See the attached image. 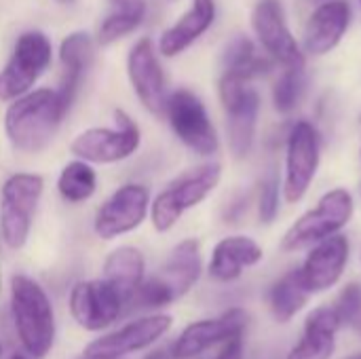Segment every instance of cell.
<instances>
[{"instance_id":"obj_4","label":"cell","mask_w":361,"mask_h":359,"mask_svg":"<svg viewBox=\"0 0 361 359\" xmlns=\"http://www.w3.org/2000/svg\"><path fill=\"white\" fill-rule=\"evenodd\" d=\"M220 176L222 167L218 163H207L173 180L152 201V226L159 233H167L169 229H173L184 212L197 207L214 193Z\"/></svg>"},{"instance_id":"obj_17","label":"cell","mask_w":361,"mask_h":359,"mask_svg":"<svg viewBox=\"0 0 361 359\" xmlns=\"http://www.w3.org/2000/svg\"><path fill=\"white\" fill-rule=\"evenodd\" d=\"M349 254H351L349 239L338 233L315 243L305 264L300 267V275H302L307 290L315 294V292H326L334 288L347 269Z\"/></svg>"},{"instance_id":"obj_37","label":"cell","mask_w":361,"mask_h":359,"mask_svg":"<svg viewBox=\"0 0 361 359\" xmlns=\"http://www.w3.org/2000/svg\"><path fill=\"white\" fill-rule=\"evenodd\" d=\"M0 358H2V343H0Z\"/></svg>"},{"instance_id":"obj_40","label":"cell","mask_w":361,"mask_h":359,"mask_svg":"<svg viewBox=\"0 0 361 359\" xmlns=\"http://www.w3.org/2000/svg\"><path fill=\"white\" fill-rule=\"evenodd\" d=\"M0 290H2V284H0Z\"/></svg>"},{"instance_id":"obj_9","label":"cell","mask_w":361,"mask_h":359,"mask_svg":"<svg viewBox=\"0 0 361 359\" xmlns=\"http://www.w3.org/2000/svg\"><path fill=\"white\" fill-rule=\"evenodd\" d=\"M322 159L319 133L309 121H298L288 135L283 195L288 203H298L309 193Z\"/></svg>"},{"instance_id":"obj_26","label":"cell","mask_w":361,"mask_h":359,"mask_svg":"<svg viewBox=\"0 0 361 359\" xmlns=\"http://www.w3.org/2000/svg\"><path fill=\"white\" fill-rule=\"evenodd\" d=\"M222 63H224V72H231L243 80L258 78L267 74L273 66L271 59L256 55V47L247 36H237L226 44Z\"/></svg>"},{"instance_id":"obj_10","label":"cell","mask_w":361,"mask_h":359,"mask_svg":"<svg viewBox=\"0 0 361 359\" xmlns=\"http://www.w3.org/2000/svg\"><path fill=\"white\" fill-rule=\"evenodd\" d=\"M165 112L169 118L171 129L186 144L201 157H212L218 152V133L209 121L205 104L188 89H178L167 97Z\"/></svg>"},{"instance_id":"obj_25","label":"cell","mask_w":361,"mask_h":359,"mask_svg":"<svg viewBox=\"0 0 361 359\" xmlns=\"http://www.w3.org/2000/svg\"><path fill=\"white\" fill-rule=\"evenodd\" d=\"M309 296L311 292L307 290L302 281L300 269L286 273L269 292V305H271V313L275 322L288 324L290 320H294V315L305 309Z\"/></svg>"},{"instance_id":"obj_19","label":"cell","mask_w":361,"mask_h":359,"mask_svg":"<svg viewBox=\"0 0 361 359\" xmlns=\"http://www.w3.org/2000/svg\"><path fill=\"white\" fill-rule=\"evenodd\" d=\"M341 320L334 307H317L305 322L302 339L292 347L286 359H330L334 355Z\"/></svg>"},{"instance_id":"obj_39","label":"cell","mask_w":361,"mask_h":359,"mask_svg":"<svg viewBox=\"0 0 361 359\" xmlns=\"http://www.w3.org/2000/svg\"><path fill=\"white\" fill-rule=\"evenodd\" d=\"M319 2H326V0H317V4H319Z\"/></svg>"},{"instance_id":"obj_2","label":"cell","mask_w":361,"mask_h":359,"mask_svg":"<svg viewBox=\"0 0 361 359\" xmlns=\"http://www.w3.org/2000/svg\"><path fill=\"white\" fill-rule=\"evenodd\" d=\"M11 315L25 353L34 359L47 358L55 343V313L38 281L27 275L11 279Z\"/></svg>"},{"instance_id":"obj_23","label":"cell","mask_w":361,"mask_h":359,"mask_svg":"<svg viewBox=\"0 0 361 359\" xmlns=\"http://www.w3.org/2000/svg\"><path fill=\"white\" fill-rule=\"evenodd\" d=\"M144 273H146L144 254L131 245H123L110 252V256L104 262V281L121 296L125 305L133 303V296L144 281Z\"/></svg>"},{"instance_id":"obj_18","label":"cell","mask_w":361,"mask_h":359,"mask_svg":"<svg viewBox=\"0 0 361 359\" xmlns=\"http://www.w3.org/2000/svg\"><path fill=\"white\" fill-rule=\"evenodd\" d=\"M351 4L347 0H326L315 6L305 25V51L326 55L338 47L351 25Z\"/></svg>"},{"instance_id":"obj_22","label":"cell","mask_w":361,"mask_h":359,"mask_svg":"<svg viewBox=\"0 0 361 359\" xmlns=\"http://www.w3.org/2000/svg\"><path fill=\"white\" fill-rule=\"evenodd\" d=\"M216 19V2L214 0H192L190 8L163 32L159 40V49L165 57H176L186 51L195 40H199Z\"/></svg>"},{"instance_id":"obj_16","label":"cell","mask_w":361,"mask_h":359,"mask_svg":"<svg viewBox=\"0 0 361 359\" xmlns=\"http://www.w3.org/2000/svg\"><path fill=\"white\" fill-rule=\"evenodd\" d=\"M127 72L133 91L137 99L144 104V108L154 114H161L165 110L169 95H167L165 72L150 38H142L131 47L127 57Z\"/></svg>"},{"instance_id":"obj_24","label":"cell","mask_w":361,"mask_h":359,"mask_svg":"<svg viewBox=\"0 0 361 359\" xmlns=\"http://www.w3.org/2000/svg\"><path fill=\"white\" fill-rule=\"evenodd\" d=\"M59 59L63 66V83L57 89V93L63 99V104L70 108L78 93L82 76L93 59L91 36L87 32H72L70 36H66L59 47Z\"/></svg>"},{"instance_id":"obj_35","label":"cell","mask_w":361,"mask_h":359,"mask_svg":"<svg viewBox=\"0 0 361 359\" xmlns=\"http://www.w3.org/2000/svg\"><path fill=\"white\" fill-rule=\"evenodd\" d=\"M347 359H361V351H360V353H353V355H349Z\"/></svg>"},{"instance_id":"obj_27","label":"cell","mask_w":361,"mask_h":359,"mask_svg":"<svg viewBox=\"0 0 361 359\" xmlns=\"http://www.w3.org/2000/svg\"><path fill=\"white\" fill-rule=\"evenodd\" d=\"M112 13L99 25V42L110 44L131 34L146 15V0H110Z\"/></svg>"},{"instance_id":"obj_11","label":"cell","mask_w":361,"mask_h":359,"mask_svg":"<svg viewBox=\"0 0 361 359\" xmlns=\"http://www.w3.org/2000/svg\"><path fill=\"white\" fill-rule=\"evenodd\" d=\"M173 326L169 315H146L116 332L104 334L91 341L85 347V358L97 359H123L135 351L152 347L159 339H163Z\"/></svg>"},{"instance_id":"obj_20","label":"cell","mask_w":361,"mask_h":359,"mask_svg":"<svg viewBox=\"0 0 361 359\" xmlns=\"http://www.w3.org/2000/svg\"><path fill=\"white\" fill-rule=\"evenodd\" d=\"M264 258L262 248L245 235L224 237L216 243L209 260V275L216 281L228 284L241 277L243 269L256 267Z\"/></svg>"},{"instance_id":"obj_38","label":"cell","mask_w":361,"mask_h":359,"mask_svg":"<svg viewBox=\"0 0 361 359\" xmlns=\"http://www.w3.org/2000/svg\"><path fill=\"white\" fill-rule=\"evenodd\" d=\"M82 359H97V358H85V355H82ZM123 359H125V358H123Z\"/></svg>"},{"instance_id":"obj_33","label":"cell","mask_w":361,"mask_h":359,"mask_svg":"<svg viewBox=\"0 0 361 359\" xmlns=\"http://www.w3.org/2000/svg\"><path fill=\"white\" fill-rule=\"evenodd\" d=\"M146 359H173V358H171V349H159V351L150 353Z\"/></svg>"},{"instance_id":"obj_28","label":"cell","mask_w":361,"mask_h":359,"mask_svg":"<svg viewBox=\"0 0 361 359\" xmlns=\"http://www.w3.org/2000/svg\"><path fill=\"white\" fill-rule=\"evenodd\" d=\"M97 188V176H95V169L82 161V159H76V161H70L61 174H59V180H57V190L59 195L70 201V203H82L87 201Z\"/></svg>"},{"instance_id":"obj_21","label":"cell","mask_w":361,"mask_h":359,"mask_svg":"<svg viewBox=\"0 0 361 359\" xmlns=\"http://www.w3.org/2000/svg\"><path fill=\"white\" fill-rule=\"evenodd\" d=\"M201 273H203V262H201L199 241L184 239L171 250V254L167 256V260L161 267V271L157 273V277L171 292L173 300H180L195 288Z\"/></svg>"},{"instance_id":"obj_5","label":"cell","mask_w":361,"mask_h":359,"mask_svg":"<svg viewBox=\"0 0 361 359\" xmlns=\"http://www.w3.org/2000/svg\"><path fill=\"white\" fill-rule=\"evenodd\" d=\"M44 180L36 174H13L2 186L0 229L11 250H21L30 237L32 216L42 197Z\"/></svg>"},{"instance_id":"obj_14","label":"cell","mask_w":361,"mask_h":359,"mask_svg":"<svg viewBox=\"0 0 361 359\" xmlns=\"http://www.w3.org/2000/svg\"><path fill=\"white\" fill-rule=\"evenodd\" d=\"M250 317L243 309H228L220 317L192 322L182 330L176 343L169 347L173 359H195L207 349L222 345L224 341L245 332Z\"/></svg>"},{"instance_id":"obj_36","label":"cell","mask_w":361,"mask_h":359,"mask_svg":"<svg viewBox=\"0 0 361 359\" xmlns=\"http://www.w3.org/2000/svg\"><path fill=\"white\" fill-rule=\"evenodd\" d=\"M11 359H25L23 355H19V353H15V355H11Z\"/></svg>"},{"instance_id":"obj_3","label":"cell","mask_w":361,"mask_h":359,"mask_svg":"<svg viewBox=\"0 0 361 359\" xmlns=\"http://www.w3.org/2000/svg\"><path fill=\"white\" fill-rule=\"evenodd\" d=\"M353 212H355V201L347 188L328 190L313 209H309L288 229L281 248L286 252L313 248L315 243L343 231L353 218Z\"/></svg>"},{"instance_id":"obj_32","label":"cell","mask_w":361,"mask_h":359,"mask_svg":"<svg viewBox=\"0 0 361 359\" xmlns=\"http://www.w3.org/2000/svg\"><path fill=\"white\" fill-rule=\"evenodd\" d=\"M214 359H243V334L224 341Z\"/></svg>"},{"instance_id":"obj_1","label":"cell","mask_w":361,"mask_h":359,"mask_svg":"<svg viewBox=\"0 0 361 359\" xmlns=\"http://www.w3.org/2000/svg\"><path fill=\"white\" fill-rule=\"evenodd\" d=\"M68 110L70 108L63 104L57 91H27L17 97L4 114L6 138L15 150L36 154L51 144Z\"/></svg>"},{"instance_id":"obj_29","label":"cell","mask_w":361,"mask_h":359,"mask_svg":"<svg viewBox=\"0 0 361 359\" xmlns=\"http://www.w3.org/2000/svg\"><path fill=\"white\" fill-rule=\"evenodd\" d=\"M307 91V76L302 68H288L273 87V104L281 114H290L300 104Z\"/></svg>"},{"instance_id":"obj_15","label":"cell","mask_w":361,"mask_h":359,"mask_svg":"<svg viewBox=\"0 0 361 359\" xmlns=\"http://www.w3.org/2000/svg\"><path fill=\"white\" fill-rule=\"evenodd\" d=\"M121 296L104 281H80L70 292V313L74 322L91 332L106 330L125 311Z\"/></svg>"},{"instance_id":"obj_13","label":"cell","mask_w":361,"mask_h":359,"mask_svg":"<svg viewBox=\"0 0 361 359\" xmlns=\"http://www.w3.org/2000/svg\"><path fill=\"white\" fill-rule=\"evenodd\" d=\"M252 28L267 53L286 68H305V53L292 36L279 0H260L252 13Z\"/></svg>"},{"instance_id":"obj_12","label":"cell","mask_w":361,"mask_h":359,"mask_svg":"<svg viewBox=\"0 0 361 359\" xmlns=\"http://www.w3.org/2000/svg\"><path fill=\"white\" fill-rule=\"evenodd\" d=\"M148 207V188L142 184H125L97 209L93 229L102 239H116L135 231L144 222Z\"/></svg>"},{"instance_id":"obj_7","label":"cell","mask_w":361,"mask_h":359,"mask_svg":"<svg viewBox=\"0 0 361 359\" xmlns=\"http://www.w3.org/2000/svg\"><path fill=\"white\" fill-rule=\"evenodd\" d=\"M51 63V42L42 32H25L0 72V99H17L27 93Z\"/></svg>"},{"instance_id":"obj_30","label":"cell","mask_w":361,"mask_h":359,"mask_svg":"<svg viewBox=\"0 0 361 359\" xmlns=\"http://www.w3.org/2000/svg\"><path fill=\"white\" fill-rule=\"evenodd\" d=\"M334 311L341 320V326L357 328L361 330V286L360 284H349L341 296L338 303L334 305Z\"/></svg>"},{"instance_id":"obj_8","label":"cell","mask_w":361,"mask_h":359,"mask_svg":"<svg viewBox=\"0 0 361 359\" xmlns=\"http://www.w3.org/2000/svg\"><path fill=\"white\" fill-rule=\"evenodd\" d=\"M116 127H93L78 133L70 146L72 154L87 163H116L140 148V127L123 110H114Z\"/></svg>"},{"instance_id":"obj_34","label":"cell","mask_w":361,"mask_h":359,"mask_svg":"<svg viewBox=\"0 0 361 359\" xmlns=\"http://www.w3.org/2000/svg\"><path fill=\"white\" fill-rule=\"evenodd\" d=\"M55 2H59V4H74L76 0H55Z\"/></svg>"},{"instance_id":"obj_41","label":"cell","mask_w":361,"mask_h":359,"mask_svg":"<svg viewBox=\"0 0 361 359\" xmlns=\"http://www.w3.org/2000/svg\"><path fill=\"white\" fill-rule=\"evenodd\" d=\"M360 4H361V0H360Z\"/></svg>"},{"instance_id":"obj_31","label":"cell","mask_w":361,"mask_h":359,"mask_svg":"<svg viewBox=\"0 0 361 359\" xmlns=\"http://www.w3.org/2000/svg\"><path fill=\"white\" fill-rule=\"evenodd\" d=\"M258 214L264 224H273L279 216V178L271 174L260 188V201H258Z\"/></svg>"},{"instance_id":"obj_6","label":"cell","mask_w":361,"mask_h":359,"mask_svg":"<svg viewBox=\"0 0 361 359\" xmlns=\"http://www.w3.org/2000/svg\"><path fill=\"white\" fill-rule=\"evenodd\" d=\"M220 99L228 118V148L235 159H245L252 152L256 138L260 97L254 89L247 87V80L224 72L220 78Z\"/></svg>"}]
</instances>
